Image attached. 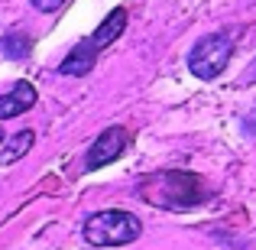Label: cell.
Wrapping results in <instances>:
<instances>
[{
  "instance_id": "cell-1",
  "label": "cell",
  "mask_w": 256,
  "mask_h": 250,
  "mask_svg": "<svg viewBox=\"0 0 256 250\" xmlns=\"http://www.w3.org/2000/svg\"><path fill=\"white\" fill-rule=\"evenodd\" d=\"M136 195L152 208H166V211H185V208H198L208 201V185L194 172L185 169H166V172H152L136 185Z\"/></svg>"
},
{
  "instance_id": "cell-2",
  "label": "cell",
  "mask_w": 256,
  "mask_h": 250,
  "mask_svg": "<svg viewBox=\"0 0 256 250\" xmlns=\"http://www.w3.org/2000/svg\"><path fill=\"white\" fill-rule=\"evenodd\" d=\"M140 234H143V221L124 208H107L84 221V240L91 247H126L140 240Z\"/></svg>"
},
{
  "instance_id": "cell-3",
  "label": "cell",
  "mask_w": 256,
  "mask_h": 250,
  "mask_svg": "<svg viewBox=\"0 0 256 250\" xmlns=\"http://www.w3.org/2000/svg\"><path fill=\"white\" fill-rule=\"evenodd\" d=\"M230 56H234V39L227 33H211V36H201L194 43V49L188 52V69H192L194 78L211 82L227 69Z\"/></svg>"
},
{
  "instance_id": "cell-4",
  "label": "cell",
  "mask_w": 256,
  "mask_h": 250,
  "mask_svg": "<svg viewBox=\"0 0 256 250\" xmlns=\"http://www.w3.org/2000/svg\"><path fill=\"white\" fill-rule=\"evenodd\" d=\"M126 146H130V133H126L124 127H107V130L100 133L91 146H88L84 169H88V172H94V169L110 166L114 159H120L126 153Z\"/></svg>"
},
{
  "instance_id": "cell-5",
  "label": "cell",
  "mask_w": 256,
  "mask_h": 250,
  "mask_svg": "<svg viewBox=\"0 0 256 250\" xmlns=\"http://www.w3.org/2000/svg\"><path fill=\"white\" fill-rule=\"evenodd\" d=\"M36 101H39L36 88H32L30 82H16L6 94H0V120L16 117V114H23V111H30V107H36Z\"/></svg>"
},
{
  "instance_id": "cell-6",
  "label": "cell",
  "mask_w": 256,
  "mask_h": 250,
  "mask_svg": "<svg viewBox=\"0 0 256 250\" xmlns=\"http://www.w3.org/2000/svg\"><path fill=\"white\" fill-rule=\"evenodd\" d=\"M124 30H126V10H124V7H117V10H110L104 17V23L94 30V36L88 39V43L94 46V52H100V49H107L110 43H117V39L124 36Z\"/></svg>"
},
{
  "instance_id": "cell-7",
  "label": "cell",
  "mask_w": 256,
  "mask_h": 250,
  "mask_svg": "<svg viewBox=\"0 0 256 250\" xmlns=\"http://www.w3.org/2000/svg\"><path fill=\"white\" fill-rule=\"evenodd\" d=\"M94 59H98V52H94V46L84 39V43H78L75 49H72V56L65 59L62 65H58V72H62V75L82 78V75H88V72L94 69Z\"/></svg>"
},
{
  "instance_id": "cell-8",
  "label": "cell",
  "mask_w": 256,
  "mask_h": 250,
  "mask_svg": "<svg viewBox=\"0 0 256 250\" xmlns=\"http://www.w3.org/2000/svg\"><path fill=\"white\" fill-rule=\"evenodd\" d=\"M32 143H36V133H32V130H20L16 137L6 140V146L0 150V163H4V166H13L20 156H26V153H30Z\"/></svg>"
},
{
  "instance_id": "cell-9",
  "label": "cell",
  "mask_w": 256,
  "mask_h": 250,
  "mask_svg": "<svg viewBox=\"0 0 256 250\" xmlns=\"http://www.w3.org/2000/svg\"><path fill=\"white\" fill-rule=\"evenodd\" d=\"M0 52H4L6 59H26V56L32 52V39H30V33H20V30L6 33V36L0 39Z\"/></svg>"
},
{
  "instance_id": "cell-10",
  "label": "cell",
  "mask_w": 256,
  "mask_h": 250,
  "mask_svg": "<svg viewBox=\"0 0 256 250\" xmlns=\"http://www.w3.org/2000/svg\"><path fill=\"white\" fill-rule=\"evenodd\" d=\"M62 4H65V0H32V7H36L39 13H56Z\"/></svg>"
},
{
  "instance_id": "cell-11",
  "label": "cell",
  "mask_w": 256,
  "mask_h": 250,
  "mask_svg": "<svg viewBox=\"0 0 256 250\" xmlns=\"http://www.w3.org/2000/svg\"><path fill=\"white\" fill-rule=\"evenodd\" d=\"M0 146H4V127H0Z\"/></svg>"
}]
</instances>
